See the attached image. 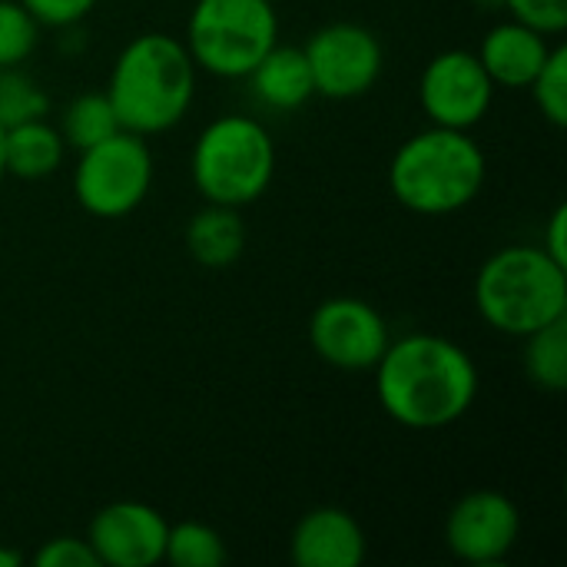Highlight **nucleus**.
<instances>
[{"label":"nucleus","mask_w":567,"mask_h":567,"mask_svg":"<svg viewBox=\"0 0 567 567\" xmlns=\"http://www.w3.org/2000/svg\"><path fill=\"white\" fill-rule=\"evenodd\" d=\"M375 395L382 412L412 429L435 432L455 425L478 395V369L472 355L432 332H412L389 342L375 365Z\"/></svg>","instance_id":"1"},{"label":"nucleus","mask_w":567,"mask_h":567,"mask_svg":"<svg viewBox=\"0 0 567 567\" xmlns=\"http://www.w3.org/2000/svg\"><path fill=\"white\" fill-rule=\"evenodd\" d=\"M106 96L123 130L136 136L173 130L196 96V63L186 43L156 30L133 37L110 70Z\"/></svg>","instance_id":"2"},{"label":"nucleus","mask_w":567,"mask_h":567,"mask_svg":"<svg viewBox=\"0 0 567 567\" xmlns=\"http://www.w3.org/2000/svg\"><path fill=\"white\" fill-rule=\"evenodd\" d=\"M488 159L472 130L429 126L409 136L389 166L392 196L419 216H449L465 209L485 186Z\"/></svg>","instance_id":"3"},{"label":"nucleus","mask_w":567,"mask_h":567,"mask_svg":"<svg viewBox=\"0 0 567 567\" xmlns=\"http://www.w3.org/2000/svg\"><path fill=\"white\" fill-rule=\"evenodd\" d=\"M475 309L495 332L525 339L567 316V266L542 246H505L475 276Z\"/></svg>","instance_id":"4"},{"label":"nucleus","mask_w":567,"mask_h":567,"mask_svg":"<svg viewBox=\"0 0 567 567\" xmlns=\"http://www.w3.org/2000/svg\"><path fill=\"white\" fill-rule=\"evenodd\" d=\"M189 169L206 203L243 209L269 189L276 176V143L259 120L226 113L203 126Z\"/></svg>","instance_id":"5"},{"label":"nucleus","mask_w":567,"mask_h":567,"mask_svg":"<svg viewBox=\"0 0 567 567\" xmlns=\"http://www.w3.org/2000/svg\"><path fill=\"white\" fill-rule=\"evenodd\" d=\"M279 37L272 0H196L186 23V50L196 70L243 80Z\"/></svg>","instance_id":"6"},{"label":"nucleus","mask_w":567,"mask_h":567,"mask_svg":"<svg viewBox=\"0 0 567 567\" xmlns=\"http://www.w3.org/2000/svg\"><path fill=\"white\" fill-rule=\"evenodd\" d=\"M153 186V153L146 136L120 130L103 143L80 150L73 169V196L83 213L96 219L130 216Z\"/></svg>","instance_id":"7"},{"label":"nucleus","mask_w":567,"mask_h":567,"mask_svg":"<svg viewBox=\"0 0 567 567\" xmlns=\"http://www.w3.org/2000/svg\"><path fill=\"white\" fill-rule=\"evenodd\" d=\"M312 73L316 96L326 100H355L365 96L385 66L379 37L362 23H326L302 47Z\"/></svg>","instance_id":"8"},{"label":"nucleus","mask_w":567,"mask_h":567,"mask_svg":"<svg viewBox=\"0 0 567 567\" xmlns=\"http://www.w3.org/2000/svg\"><path fill=\"white\" fill-rule=\"evenodd\" d=\"M392 332L385 316L355 296H332L316 306L309 319V346L312 352L342 372H369L379 365L389 349Z\"/></svg>","instance_id":"9"},{"label":"nucleus","mask_w":567,"mask_h":567,"mask_svg":"<svg viewBox=\"0 0 567 567\" xmlns=\"http://www.w3.org/2000/svg\"><path fill=\"white\" fill-rule=\"evenodd\" d=\"M495 83L472 50L435 53L419 76V103L432 126L472 130L478 126L495 100Z\"/></svg>","instance_id":"10"},{"label":"nucleus","mask_w":567,"mask_h":567,"mask_svg":"<svg viewBox=\"0 0 567 567\" xmlns=\"http://www.w3.org/2000/svg\"><path fill=\"white\" fill-rule=\"evenodd\" d=\"M522 538L518 505L495 488L462 495L445 518V545L465 565H502Z\"/></svg>","instance_id":"11"},{"label":"nucleus","mask_w":567,"mask_h":567,"mask_svg":"<svg viewBox=\"0 0 567 567\" xmlns=\"http://www.w3.org/2000/svg\"><path fill=\"white\" fill-rule=\"evenodd\" d=\"M169 522L146 502H110L86 525L100 567H153L163 561Z\"/></svg>","instance_id":"12"},{"label":"nucleus","mask_w":567,"mask_h":567,"mask_svg":"<svg viewBox=\"0 0 567 567\" xmlns=\"http://www.w3.org/2000/svg\"><path fill=\"white\" fill-rule=\"evenodd\" d=\"M365 555L369 542L362 525L336 505L302 515L289 538V558L296 567H362Z\"/></svg>","instance_id":"13"},{"label":"nucleus","mask_w":567,"mask_h":567,"mask_svg":"<svg viewBox=\"0 0 567 567\" xmlns=\"http://www.w3.org/2000/svg\"><path fill=\"white\" fill-rule=\"evenodd\" d=\"M551 47L555 43L548 33H542L522 20H505V23H495L482 37V47L475 56L482 60V66L495 86L528 90L532 80L538 76V70L545 66Z\"/></svg>","instance_id":"14"},{"label":"nucleus","mask_w":567,"mask_h":567,"mask_svg":"<svg viewBox=\"0 0 567 567\" xmlns=\"http://www.w3.org/2000/svg\"><path fill=\"white\" fill-rule=\"evenodd\" d=\"M246 80L252 83L256 100L269 110H279V113H292L316 96L309 60H306L302 47L272 43Z\"/></svg>","instance_id":"15"},{"label":"nucleus","mask_w":567,"mask_h":567,"mask_svg":"<svg viewBox=\"0 0 567 567\" xmlns=\"http://www.w3.org/2000/svg\"><path fill=\"white\" fill-rule=\"evenodd\" d=\"M66 143L47 116L3 130V169L17 179H47L60 169Z\"/></svg>","instance_id":"16"},{"label":"nucleus","mask_w":567,"mask_h":567,"mask_svg":"<svg viewBox=\"0 0 567 567\" xmlns=\"http://www.w3.org/2000/svg\"><path fill=\"white\" fill-rule=\"evenodd\" d=\"M246 249V223L236 206L206 203L186 223V252L206 269L233 266Z\"/></svg>","instance_id":"17"},{"label":"nucleus","mask_w":567,"mask_h":567,"mask_svg":"<svg viewBox=\"0 0 567 567\" xmlns=\"http://www.w3.org/2000/svg\"><path fill=\"white\" fill-rule=\"evenodd\" d=\"M60 136L70 150H90L96 143H103L106 136L120 133V120H116V110L106 96V90H90V93H80L66 103L63 116H60Z\"/></svg>","instance_id":"18"},{"label":"nucleus","mask_w":567,"mask_h":567,"mask_svg":"<svg viewBox=\"0 0 567 567\" xmlns=\"http://www.w3.org/2000/svg\"><path fill=\"white\" fill-rule=\"evenodd\" d=\"M525 375L542 392L567 389V316L525 336Z\"/></svg>","instance_id":"19"},{"label":"nucleus","mask_w":567,"mask_h":567,"mask_svg":"<svg viewBox=\"0 0 567 567\" xmlns=\"http://www.w3.org/2000/svg\"><path fill=\"white\" fill-rule=\"evenodd\" d=\"M226 558H229V551L216 528H209L203 522L169 525L163 561H169L173 567H219L226 565Z\"/></svg>","instance_id":"20"},{"label":"nucleus","mask_w":567,"mask_h":567,"mask_svg":"<svg viewBox=\"0 0 567 567\" xmlns=\"http://www.w3.org/2000/svg\"><path fill=\"white\" fill-rule=\"evenodd\" d=\"M50 113L47 90L20 66H0V126H17Z\"/></svg>","instance_id":"21"},{"label":"nucleus","mask_w":567,"mask_h":567,"mask_svg":"<svg viewBox=\"0 0 567 567\" xmlns=\"http://www.w3.org/2000/svg\"><path fill=\"white\" fill-rule=\"evenodd\" d=\"M532 96H535V106L542 110V116L551 123V126H567V50L561 43L551 47L545 66L538 70V76L532 80Z\"/></svg>","instance_id":"22"},{"label":"nucleus","mask_w":567,"mask_h":567,"mask_svg":"<svg viewBox=\"0 0 567 567\" xmlns=\"http://www.w3.org/2000/svg\"><path fill=\"white\" fill-rule=\"evenodd\" d=\"M40 43V23L20 0H0V66H20Z\"/></svg>","instance_id":"23"},{"label":"nucleus","mask_w":567,"mask_h":567,"mask_svg":"<svg viewBox=\"0 0 567 567\" xmlns=\"http://www.w3.org/2000/svg\"><path fill=\"white\" fill-rule=\"evenodd\" d=\"M505 10H512V20H522L548 37L565 33L567 0H502Z\"/></svg>","instance_id":"24"},{"label":"nucleus","mask_w":567,"mask_h":567,"mask_svg":"<svg viewBox=\"0 0 567 567\" xmlns=\"http://www.w3.org/2000/svg\"><path fill=\"white\" fill-rule=\"evenodd\" d=\"M33 565L37 567H100V561H96L93 548L86 545V538L63 535V538H50L43 548H37Z\"/></svg>","instance_id":"25"},{"label":"nucleus","mask_w":567,"mask_h":567,"mask_svg":"<svg viewBox=\"0 0 567 567\" xmlns=\"http://www.w3.org/2000/svg\"><path fill=\"white\" fill-rule=\"evenodd\" d=\"M20 3L40 27H56V30L76 27L96 7V0H20Z\"/></svg>","instance_id":"26"},{"label":"nucleus","mask_w":567,"mask_h":567,"mask_svg":"<svg viewBox=\"0 0 567 567\" xmlns=\"http://www.w3.org/2000/svg\"><path fill=\"white\" fill-rule=\"evenodd\" d=\"M551 259H558L561 266H567V206H558L551 216H548V226H545V236L538 243Z\"/></svg>","instance_id":"27"},{"label":"nucleus","mask_w":567,"mask_h":567,"mask_svg":"<svg viewBox=\"0 0 567 567\" xmlns=\"http://www.w3.org/2000/svg\"><path fill=\"white\" fill-rule=\"evenodd\" d=\"M23 565V555L20 551H13V548H7V545H0V567H20Z\"/></svg>","instance_id":"28"},{"label":"nucleus","mask_w":567,"mask_h":567,"mask_svg":"<svg viewBox=\"0 0 567 567\" xmlns=\"http://www.w3.org/2000/svg\"><path fill=\"white\" fill-rule=\"evenodd\" d=\"M7 169H3V126H0V183H3Z\"/></svg>","instance_id":"29"}]
</instances>
